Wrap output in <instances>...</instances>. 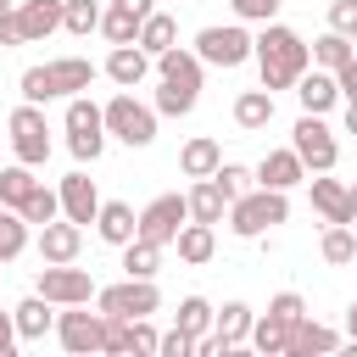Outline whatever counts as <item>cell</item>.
<instances>
[{"instance_id":"cell-48","label":"cell","mask_w":357,"mask_h":357,"mask_svg":"<svg viewBox=\"0 0 357 357\" xmlns=\"http://www.w3.org/2000/svg\"><path fill=\"white\" fill-rule=\"evenodd\" d=\"M335 84H340V100H357V56L346 67H335Z\"/></svg>"},{"instance_id":"cell-8","label":"cell","mask_w":357,"mask_h":357,"mask_svg":"<svg viewBox=\"0 0 357 357\" xmlns=\"http://www.w3.org/2000/svg\"><path fill=\"white\" fill-rule=\"evenodd\" d=\"M67 151L78 162H100V151H106V123L89 95H67Z\"/></svg>"},{"instance_id":"cell-53","label":"cell","mask_w":357,"mask_h":357,"mask_svg":"<svg viewBox=\"0 0 357 357\" xmlns=\"http://www.w3.org/2000/svg\"><path fill=\"white\" fill-rule=\"evenodd\" d=\"M346 134H357V100H346Z\"/></svg>"},{"instance_id":"cell-11","label":"cell","mask_w":357,"mask_h":357,"mask_svg":"<svg viewBox=\"0 0 357 357\" xmlns=\"http://www.w3.org/2000/svg\"><path fill=\"white\" fill-rule=\"evenodd\" d=\"M50 335L61 340V351L89 357V351H100L106 318H100V312H84V301H78V307H56V329H50Z\"/></svg>"},{"instance_id":"cell-32","label":"cell","mask_w":357,"mask_h":357,"mask_svg":"<svg viewBox=\"0 0 357 357\" xmlns=\"http://www.w3.org/2000/svg\"><path fill=\"white\" fill-rule=\"evenodd\" d=\"M117 251H123V273H128V279H156V268H162V251H167V245H151V240H139V234H134V240H128V245H117Z\"/></svg>"},{"instance_id":"cell-34","label":"cell","mask_w":357,"mask_h":357,"mask_svg":"<svg viewBox=\"0 0 357 357\" xmlns=\"http://www.w3.org/2000/svg\"><path fill=\"white\" fill-rule=\"evenodd\" d=\"M307 50H312V67H324V73H335V67H346V61H351V39H346V33H335V28H329V33H318Z\"/></svg>"},{"instance_id":"cell-29","label":"cell","mask_w":357,"mask_h":357,"mask_svg":"<svg viewBox=\"0 0 357 357\" xmlns=\"http://www.w3.org/2000/svg\"><path fill=\"white\" fill-rule=\"evenodd\" d=\"M134 45H139V50L156 61L162 50H173V45H178V22H173L167 11H151V17L139 22V39H134Z\"/></svg>"},{"instance_id":"cell-4","label":"cell","mask_w":357,"mask_h":357,"mask_svg":"<svg viewBox=\"0 0 357 357\" xmlns=\"http://www.w3.org/2000/svg\"><path fill=\"white\" fill-rule=\"evenodd\" d=\"M6 134H11V156L28 162V167H45L50 162V123H45V106L22 100L11 117H6Z\"/></svg>"},{"instance_id":"cell-15","label":"cell","mask_w":357,"mask_h":357,"mask_svg":"<svg viewBox=\"0 0 357 357\" xmlns=\"http://www.w3.org/2000/svg\"><path fill=\"white\" fill-rule=\"evenodd\" d=\"M312 184V212L324 223H357L351 218V195H346V178H329V173H307Z\"/></svg>"},{"instance_id":"cell-26","label":"cell","mask_w":357,"mask_h":357,"mask_svg":"<svg viewBox=\"0 0 357 357\" xmlns=\"http://www.w3.org/2000/svg\"><path fill=\"white\" fill-rule=\"evenodd\" d=\"M234 123H240L245 134L268 128V123H273V89H240V95H234Z\"/></svg>"},{"instance_id":"cell-41","label":"cell","mask_w":357,"mask_h":357,"mask_svg":"<svg viewBox=\"0 0 357 357\" xmlns=\"http://www.w3.org/2000/svg\"><path fill=\"white\" fill-rule=\"evenodd\" d=\"M212 184L223 190V201H240L257 178H251V167H240V162H218V173H212Z\"/></svg>"},{"instance_id":"cell-7","label":"cell","mask_w":357,"mask_h":357,"mask_svg":"<svg viewBox=\"0 0 357 357\" xmlns=\"http://www.w3.org/2000/svg\"><path fill=\"white\" fill-rule=\"evenodd\" d=\"M190 50L201 56V67H240V61H251V33H245V22H212L195 33Z\"/></svg>"},{"instance_id":"cell-1","label":"cell","mask_w":357,"mask_h":357,"mask_svg":"<svg viewBox=\"0 0 357 357\" xmlns=\"http://www.w3.org/2000/svg\"><path fill=\"white\" fill-rule=\"evenodd\" d=\"M251 61L262 73V89H296V78L312 67V50L296 28H284L273 17V22H262V33H251Z\"/></svg>"},{"instance_id":"cell-30","label":"cell","mask_w":357,"mask_h":357,"mask_svg":"<svg viewBox=\"0 0 357 357\" xmlns=\"http://www.w3.org/2000/svg\"><path fill=\"white\" fill-rule=\"evenodd\" d=\"M184 201H190V218H195V223H223V212H229V201H223V190H218L212 178H195V184L184 190Z\"/></svg>"},{"instance_id":"cell-31","label":"cell","mask_w":357,"mask_h":357,"mask_svg":"<svg viewBox=\"0 0 357 357\" xmlns=\"http://www.w3.org/2000/svg\"><path fill=\"white\" fill-rule=\"evenodd\" d=\"M251 318H257V312H251L245 301H223V312H212V335H218V340L234 351V346L251 335Z\"/></svg>"},{"instance_id":"cell-57","label":"cell","mask_w":357,"mask_h":357,"mask_svg":"<svg viewBox=\"0 0 357 357\" xmlns=\"http://www.w3.org/2000/svg\"><path fill=\"white\" fill-rule=\"evenodd\" d=\"M195 6H201V0H195Z\"/></svg>"},{"instance_id":"cell-9","label":"cell","mask_w":357,"mask_h":357,"mask_svg":"<svg viewBox=\"0 0 357 357\" xmlns=\"http://www.w3.org/2000/svg\"><path fill=\"white\" fill-rule=\"evenodd\" d=\"M184 218H190V201L167 190V195H156V201H145V206H139L134 234H139V240H151V245H173V234L184 229Z\"/></svg>"},{"instance_id":"cell-18","label":"cell","mask_w":357,"mask_h":357,"mask_svg":"<svg viewBox=\"0 0 357 357\" xmlns=\"http://www.w3.org/2000/svg\"><path fill=\"white\" fill-rule=\"evenodd\" d=\"M17 28H22V45H39L61 28V0H17Z\"/></svg>"},{"instance_id":"cell-50","label":"cell","mask_w":357,"mask_h":357,"mask_svg":"<svg viewBox=\"0 0 357 357\" xmlns=\"http://www.w3.org/2000/svg\"><path fill=\"white\" fill-rule=\"evenodd\" d=\"M17 11V6H11ZM22 45V28H17V17H0V50H17Z\"/></svg>"},{"instance_id":"cell-21","label":"cell","mask_w":357,"mask_h":357,"mask_svg":"<svg viewBox=\"0 0 357 357\" xmlns=\"http://www.w3.org/2000/svg\"><path fill=\"white\" fill-rule=\"evenodd\" d=\"M173 251H178V262L206 268L212 251H218V223H195V218H184V229L173 234Z\"/></svg>"},{"instance_id":"cell-40","label":"cell","mask_w":357,"mask_h":357,"mask_svg":"<svg viewBox=\"0 0 357 357\" xmlns=\"http://www.w3.org/2000/svg\"><path fill=\"white\" fill-rule=\"evenodd\" d=\"M195 100H201V95H190V89H178V84H162L151 106H156V117H190Z\"/></svg>"},{"instance_id":"cell-6","label":"cell","mask_w":357,"mask_h":357,"mask_svg":"<svg viewBox=\"0 0 357 357\" xmlns=\"http://www.w3.org/2000/svg\"><path fill=\"white\" fill-rule=\"evenodd\" d=\"M162 307L156 279H117V284H95V312H117V318H151Z\"/></svg>"},{"instance_id":"cell-45","label":"cell","mask_w":357,"mask_h":357,"mask_svg":"<svg viewBox=\"0 0 357 357\" xmlns=\"http://www.w3.org/2000/svg\"><path fill=\"white\" fill-rule=\"evenodd\" d=\"M329 28L351 39L357 33V0H329Z\"/></svg>"},{"instance_id":"cell-35","label":"cell","mask_w":357,"mask_h":357,"mask_svg":"<svg viewBox=\"0 0 357 357\" xmlns=\"http://www.w3.org/2000/svg\"><path fill=\"white\" fill-rule=\"evenodd\" d=\"M33 167L28 162H11V167H0V206H22L28 195H33Z\"/></svg>"},{"instance_id":"cell-33","label":"cell","mask_w":357,"mask_h":357,"mask_svg":"<svg viewBox=\"0 0 357 357\" xmlns=\"http://www.w3.org/2000/svg\"><path fill=\"white\" fill-rule=\"evenodd\" d=\"M28 218L17 212V206H0V262H17L22 251H28Z\"/></svg>"},{"instance_id":"cell-38","label":"cell","mask_w":357,"mask_h":357,"mask_svg":"<svg viewBox=\"0 0 357 357\" xmlns=\"http://www.w3.org/2000/svg\"><path fill=\"white\" fill-rule=\"evenodd\" d=\"M17 212H22V218H28L33 229H39V223H50V218H61V195H56V190H50V184L39 178V184H33V195H28V201H22Z\"/></svg>"},{"instance_id":"cell-36","label":"cell","mask_w":357,"mask_h":357,"mask_svg":"<svg viewBox=\"0 0 357 357\" xmlns=\"http://www.w3.org/2000/svg\"><path fill=\"white\" fill-rule=\"evenodd\" d=\"M100 11H106L100 0H61V28L84 39V33H95V28H100Z\"/></svg>"},{"instance_id":"cell-13","label":"cell","mask_w":357,"mask_h":357,"mask_svg":"<svg viewBox=\"0 0 357 357\" xmlns=\"http://www.w3.org/2000/svg\"><path fill=\"white\" fill-rule=\"evenodd\" d=\"M78 251H84V223H73V218L39 223V257L45 262H78Z\"/></svg>"},{"instance_id":"cell-56","label":"cell","mask_w":357,"mask_h":357,"mask_svg":"<svg viewBox=\"0 0 357 357\" xmlns=\"http://www.w3.org/2000/svg\"><path fill=\"white\" fill-rule=\"evenodd\" d=\"M351 56H357V33H351Z\"/></svg>"},{"instance_id":"cell-43","label":"cell","mask_w":357,"mask_h":357,"mask_svg":"<svg viewBox=\"0 0 357 357\" xmlns=\"http://www.w3.org/2000/svg\"><path fill=\"white\" fill-rule=\"evenodd\" d=\"M17 89H22V100H33V106L56 100V89H50V73H45V67H28V73L17 78Z\"/></svg>"},{"instance_id":"cell-42","label":"cell","mask_w":357,"mask_h":357,"mask_svg":"<svg viewBox=\"0 0 357 357\" xmlns=\"http://www.w3.org/2000/svg\"><path fill=\"white\" fill-rule=\"evenodd\" d=\"M279 6H284V0H229L234 22H257V28H262V22H273V17H279Z\"/></svg>"},{"instance_id":"cell-27","label":"cell","mask_w":357,"mask_h":357,"mask_svg":"<svg viewBox=\"0 0 357 357\" xmlns=\"http://www.w3.org/2000/svg\"><path fill=\"white\" fill-rule=\"evenodd\" d=\"M318 257H324L329 268H346V262H357V223H324Z\"/></svg>"},{"instance_id":"cell-2","label":"cell","mask_w":357,"mask_h":357,"mask_svg":"<svg viewBox=\"0 0 357 357\" xmlns=\"http://www.w3.org/2000/svg\"><path fill=\"white\" fill-rule=\"evenodd\" d=\"M229 229L240 234V240H262L273 223H284L290 218V190H262V184H251L240 201H229Z\"/></svg>"},{"instance_id":"cell-55","label":"cell","mask_w":357,"mask_h":357,"mask_svg":"<svg viewBox=\"0 0 357 357\" xmlns=\"http://www.w3.org/2000/svg\"><path fill=\"white\" fill-rule=\"evenodd\" d=\"M11 6H17V0H0V17H11Z\"/></svg>"},{"instance_id":"cell-37","label":"cell","mask_w":357,"mask_h":357,"mask_svg":"<svg viewBox=\"0 0 357 357\" xmlns=\"http://www.w3.org/2000/svg\"><path fill=\"white\" fill-rule=\"evenodd\" d=\"M95 33H106L112 45H134V39H139V17H134V11H123V6H106Z\"/></svg>"},{"instance_id":"cell-23","label":"cell","mask_w":357,"mask_h":357,"mask_svg":"<svg viewBox=\"0 0 357 357\" xmlns=\"http://www.w3.org/2000/svg\"><path fill=\"white\" fill-rule=\"evenodd\" d=\"M329 351H340V335L335 329H324V324H312L307 312L290 324V346H284V357H329Z\"/></svg>"},{"instance_id":"cell-28","label":"cell","mask_w":357,"mask_h":357,"mask_svg":"<svg viewBox=\"0 0 357 357\" xmlns=\"http://www.w3.org/2000/svg\"><path fill=\"white\" fill-rule=\"evenodd\" d=\"M262 357H284V346H290V324L279 318V312H257L251 318V335H245Z\"/></svg>"},{"instance_id":"cell-19","label":"cell","mask_w":357,"mask_h":357,"mask_svg":"<svg viewBox=\"0 0 357 357\" xmlns=\"http://www.w3.org/2000/svg\"><path fill=\"white\" fill-rule=\"evenodd\" d=\"M151 67H156V78H162V84H178V89L201 95V56H195V50L173 45V50H162V56H156Z\"/></svg>"},{"instance_id":"cell-44","label":"cell","mask_w":357,"mask_h":357,"mask_svg":"<svg viewBox=\"0 0 357 357\" xmlns=\"http://www.w3.org/2000/svg\"><path fill=\"white\" fill-rule=\"evenodd\" d=\"M156 351H162V357H195V335H184V329L173 324V329L156 340Z\"/></svg>"},{"instance_id":"cell-46","label":"cell","mask_w":357,"mask_h":357,"mask_svg":"<svg viewBox=\"0 0 357 357\" xmlns=\"http://www.w3.org/2000/svg\"><path fill=\"white\" fill-rule=\"evenodd\" d=\"M268 312H279V318H284V324H296V318H301V312H307V301H301V296H296V290H279V296H273V301H268Z\"/></svg>"},{"instance_id":"cell-20","label":"cell","mask_w":357,"mask_h":357,"mask_svg":"<svg viewBox=\"0 0 357 357\" xmlns=\"http://www.w3.org/2000/svg\"><path fill=\"white\" fill-rule=\"evenodd\" d=\"M296 100H301V112H335L340 106V84H335V73H324V67H307L301 78H296Z\"/></svg>"},{"instance_id":"cell-17","label":"cell","mask_w":357,"mask_h":357,"mask_svg":"<svg viewBox=\"0 0 357 357\" xmlns=\"http://www.w3.org/2000/svg\"><path fill=\"white\" fill-rule=\"evenodd\" d=\"M45 73H50L56 100H61V95H84V89L100 78V67H95L89 56H56V61H45Z\"/></svg>"},{"instance_id":"cell-51","label":"cell","mask_w":357,"mask_h":357,"mask_svg":"<svg viewBox=\"0 0 357 357\" xmlns=\"http://www.w3.org/2000/svg\"><path fill=\"white\" fill-rule=\"evenodd\" d=\"M112 6H123V11H134V17H139V22H145V17H151V11H156V0H112Z\"/></svg>"},{"instance_id":"cell-3","label":"cell","mask_w":357,"mask_h":357,"mask_svg":"<svg viewBox=\"0 0 357 357\" xmlns=\"http://www.w3.org/2000/svg\"><path fill=\"white\" fill-rule=\"evenodd\" d=\"M100 123H106V139H123L128 151H145L156 139V106L134 100V89H117L100 106Z\"/></svg>"},{"instance_id":"cell-5","label":"cell","mask_w":357,"mask_h":357,"mask_svg":"<svg viewBox=\"0 0 357 357\" xmlns=\"http://www.w3.org/2000/svg\"><path fill=\"white\" fill-rule=\"evenodd\" d=\"M290 151L301 156V167H307V173H329V167L340 162L335 128H329L318 112H301V117H296V128H290Z\"/></svg>"},{"instance_id":"cell-10","label":"cell","mask_w":357,"mask_h":357,"mask_svg":"<svg viewBox=\"0 0 357 357\" xmlns=\"http://www.w3.org/2000/svg\"><path fill=\"white\" fill-rule=\"evenodd\" d=\"M33 290L45 296V301H56V307H89L95 301V279L84 273V268H73V262H45L39 268V279H33Z\"/></svg>"},{"instance_id":"cell-39","label":"cell","mask_w":357,"mask_h":357,"mask_svg":"<svg viewBox=\"0 0 357 357\" xmlns=\"http://www.w3.org/2000/svg\"><path fill=\"white\" fill-rule=\"evenodd\" d=\"M212 312H218V307H212L206 296H184V301H178V329H184V335H206V329H212Z\"/></svg>"},{"instance_id":"cell-22","label":"cell","mask_w":357,"mask_h":357,"mask_svg":"<svg viewBox=\"0 0 357 357\" xmlns=\"http://www.w3.org/2000/svg\"><path fill=\"white\" fill-rule=\"evenodd\" d=\"M11 324H17V340H45V335L56 329V301H45V296L33 290V296H22V301L11 307Z\"/></svg>"},{"instance_id":"cell-49","label":"cell","mask_w":357,"mask_h":357,"mask_svg":"<svg viewBox=\"0 0 357 357\" xmlns=\"http://www.w3.org/2000/svg\"><path fill=\"white\" fill-rule=\"evenodd\" d=\"M17 351V324H11V307H0V357Z\"/></svg>"},{"instance_id":"cell-16","label":"cell","mask_w":357,"mask_h":357,"mask_svg":"<svg viewBox=\"0 0 357 357\" xmlns=\"http://www.w3.org/2000/svg\"><path fill=\"white\" fill-rule=\"evenodd\" d=\"M100 73H106L117 89H139V84L151 78V56H145L139 45H112V56L100 61Z\"/></svg>"},{"instance_id":"cell-54","label":"cell","mask_w":357,"mask_h":357,"mask_svg":"<svg viewBox=\"0 0 357 357\" xmlns=\"http://www.w3.org/2000/svg\"><path fill=\"white\" fill-rule=\"evenodd\" d=\"M346 195H351V218H357V184H346Z\"/></svg>"},{"instance_id":"cell-52","label":"cell","mask_w":357,"mask_h":357,"mask_svg":"<svg viewBox=\"0 0 357 357\" xmlns=\"http://www.w3.org/2000/svg\"><path fill=\"white\" fill-rule=\"evenodd\" d=\"M346 340L357 346V301H351V312H346Z\"/></svg>"},{"instance_id":"cell-24","label":"cell","mask_w":357,"mask_h":357,"mask_svg":"<svg viewBox=\"0 0 357 357\" xmlns=\"http://www.w3.org/2000/svg\"><path fill=\"white\" fill-rule=\"evenodd\" d=\"M218 162H223V145H218L212 134H195V139H184V151H178V173H184V178H212Z\"/></svg>"},{"instance_id":"cell-12","label":"cell","mask_w":357,"mask_h":357,"mask_svg":"<svg viewBox=\"0 0 357 357\" xmlns=\"http://www.w3.org/2000/svg\"><path fill=\"white\" fill-rule=\"evenodd\" d=\"M56 195H61V218H73V223H95V212H100V190H95V178H89L84 167H73V173L56 184Z\"/></svg>"},{"instance_id":"cell-47","label":"cell","mask_w":357,"mask_h":357,"mask_svg":"<svg viewBox=\"0 0 357 357\" xmlns=\"http://www.w3.org/2000/svg\"><path fill=\"white\" fill-rule=\"evenodd\" d=\"M128 329H134V351H156V329H151V318H128Z\"/></svg>"},{"instance_id":"cell-14","label":"cell","mask_w":357,"mask_h":357,"mask_svg":"<svg viewBox=\"0 0 357 357\" xmlns=\"http://www.w3.org/2000/svg\"><path fill=\"white\" fill-rule=\"evenodd\" d=\"M251 178H257L262 190H296V184H307V167H301V156L284 145V151H268V156L251 167Z\"/></svg>"},{"instance_id":"cell-25","label":"cell","mask_w":357,"mask_h":357,"mask_svg":"<svg viewBox=\"0 0 357 357\" xmlns=\"http://www.w3.org/2000/svg\"><path fill=\"white\" fill-rule=\"evenodd\" d=\"M134 206L128 201H100V212H95V234L106 240V245H128L134 240Z\"/></svg>"}]
</instances>
